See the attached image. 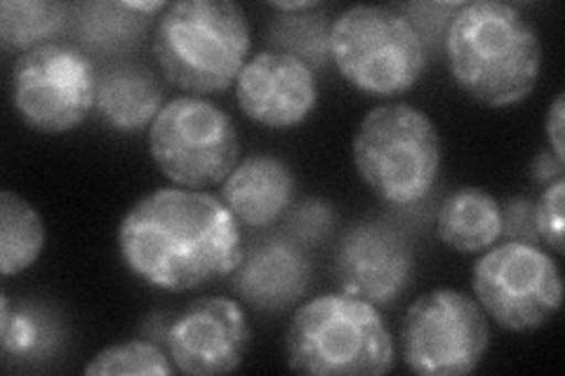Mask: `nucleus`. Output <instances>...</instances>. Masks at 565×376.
Wrapping results in <instances>:
<instances>
[{
  "label": "nucleus",
  "instance_id": "412c9836",
  "mask_svg": "<svg viewBox=\"0 0 565 376\" xmlns=\"http://www.w3.org/2000/svg\"><path fill=\"white\" fill-rule=\"evenodd\" d=\"M71 6L50 0H6L0 6V41L22 52L55 43L52 39L71 22Z\"/></svg>",
  "mask_w": 565,
  "mask_h": 376
},
{
  "label": "nucleus",
  "instance_id": "4468645a",
  "mask_svg": "<svg viewBox=\"0 0 565 376\" xmlns=\"http://www.w3.org/2000/svg\"><path fill=\"white\" fill-rule=\"evenodd\" d=\"M232 282L236 294L253 309L264 313L286 311L307 294L311 261L292 240H257L243 249Z\"/></svg>",
  "mask_w": 565,
  "mask_h": 376
},
{
  "label": "nucleus",
  "instance_id": "6e6552de",
  "mask_svg": "<svg viewBox=\"0 0 565 376\" xmlns=\"http://www.w3.org/2000/svg\"><path fill=\"white\" fill-rule=\"evenodd\" d=\"M473 299L483 313L509 332H533L550 322L563 303L558 264L530 243L504 240L476 261Z\"/></svg>",
  "mask_w": 565,
  "mask_h": 376
},
{
  "label": "nucleus",
  "instance_id": "dca6fc26",
  "mask_svg": "<svg viewBox=\"0 0 565 376\" xmlns=\"http://www.w3.org/2000/svg\"><path fill=\"white\" fill-rule=\"evenodd\" d=\"M163 106V85L147 66L114 62L97 74L95 111L106 128L118 132L151 128Z\"/></svg>",
  "mask_w": 565,
  "mask_h": 376
},
{
  "label": "nucleus",
  "instance_id": "b1692460",
  "mask_svg": "<svg viewBox=\"0 0 565 376\" xmlns=\"http://www.w3.org/2000/svg\"><path fill=\"white\" fill-rule=\"evenodd\" d=\"M563 205H565V179L558 176L552 184H546L540 201L535 203V228L540 243L556 255L565 253L563 245Z\"/></svg>",
  "mask_w": 565,
  "mask_h": 376
},
{
  "label": "nucleus",
  "instance_id": "f8f14e48",
  "mask_svg": "<svg viewBox=\"0 0 565 376\" xmlns=\"http://www.w3.org/2000/svg\"><path fill=\"white\" fill-rule=\"evenodd\" d=\"M334 276L347 294L373 307L394 303L413 276L411 245L392 226L365 222L351 226L334 253Z\"/></svg>",
  "mask_w": 565,
  "mask_h": 376
},
{
  "label": "nucleus",
  "instance_id": "1a4fd4ad",
  "mask_svg": "<svg viewBox=\"0 0 565 376\" xmlns=\"http://www.w3.org/2000/svg\"><path fill=\"white\" fill-rule=\"evenodd\" d=\"M490 348L488 315L473 297L438 288L411 303L401 325L403 363L419 376H465Z\"/></svg>",
  "mask_w": 565,
  "mask_h": 376
},
{
  "label": "nucleus",
  "instance_id": "5701e85b",
  "mask_svg": "<svg viewBox=\"0 0 565 376\" xmlns=\"http://www.w3.org/2000/svg\"><path fill=\"white\" fill-rule=\"evenodd\" d=\"M174 363L170 355L147 339H135V342L114 344L99 351L90 363L85 365L87 376H168L174 374Z\"/></svg>",
  "mask_w": 565,
  "mask_h": 376
},
{
  "label": "nucleus",
  "instance_id": "9d476101",
  "mask_svg": "<svg viewBox=\"0 0 565 376\" xmlns=\"http://www.w3.org/2000/svg\"><path fill=\"white\" fill-rule=\"evenodd\" d=\"M14 111L41 135H66L93 114L97 68L74 43H45L22 52L12 66Z\"/></svg>",
  "mask_w": 565,
  "mask_h": 376
},
{
  "label": "nucleus",
  "instance_id": "4be33fe9",
  "mask_svg": "<svg viewBox=\"0 0 565 376\" xmlns=\"http://www.w3.org/2000/svg\"><path fill=\"white\" fill-rule=\"evenodd\" d=\"M330 29L332 24L323 12H282L271 26V43L274 50L318 68L330 60Z\"/></svg>",
  "mask_w": 565,
  "mask_h": 376
},
{
  "label": "nucleus",
  "instance_id": "ddd939ff",
  "mask_svg": "<svg viewBox=\"0 0 565 376\" xmlns=\"http://www.w3.org/2000/svg\"><path fill=\"white\" fill-rule=\"evenodd\" d=\"M241 111L271 130L302 125L318 104L313 68L288 52L267 50L247 60L236 80Z\"/></svg>",
  "mask_w": 565,
  "mask_h": 376
},
{
  "label": "nucleus",
  "instance_id": "c756f323",
  "mask_svg": "<svg viewBox=\"0 0 565 376\" xmlns=\"http://www.w3.org/2000/svg\"><path fill=\"white\" fill-rule=\"evenodd\" d=\"M271 8L278 12H309L321 8V3H316V0H295V3H271Z\"/></svg>",
  "mask_w": 565,
  "mask_h": 376
},
{
  "label": "nucleus",
  "instance_id": "a878e982",
  "mask_svg": "<svg viewBox=\"0 0 565 376\" xmlns=\"http://www.w3.org/2000/svg\"><path fill=\"white\" fill-rule=\"evenodd\" d=\"M332 207L323 201H305L299 203L292 212L288 226L292 230V236L297 243H313L318 238H323L326 233L332 228Z\"/></svg>",
  "mask_w": 565,
  "mask_h": 376
},
{
  "label": "nucleus",
  "instance_id": "cd10ccee",
  "mask_svg": "<svg viewBox=\"0 0 565 376\" xmlns=\"http://www.w3.org/2000/svg\"><path fill=\"white\" fill-rule=\"evenodd\" d=\"M546 139H550L552 151L565 163V95L558 93L550 116H546Z\"/></svg>",
  "mask_w": 565,
  "mask_h": 376
},
{
  "label": "nucleus",
  "instance_id": "2eb2a0df",
  "mask_svg": "<svg viewBox=\"0 0 565 376\" xmlns=\"http://www.w3.org/2000/svg\"><path fill=\"white\" fill-rule=\"evenodd\" d=\"M220 201L241 228L264 230L286 217L295 198V174L276 155H250L220 184Z\"/></svg>",
  "mask_w": 565,
  "mask_h": 376
},
{
  "label": "nucleus",
  "instance_id": "c85d7f7f",
  "mask_svg": "<svg viewBox=\"0 0 565 376\" xmlns=\"http://www.w3.org/2000/svg\"><path fill=\"white\" fill-rule=\"evenodd\" d=\"M535 176H537V182L544 186L552 184L554 179L563 176V160H558L556 155H550V153H542L535 163Z\"/></svg>",
  "mask_w": 565,
  "mask_h": 376
},
{
  "label": "nucleus",
  "instance_id": "a211bd4d",
  "mask_svg": "<svg viewBox=\"0 0 565 376\" xmlns=\"http://www.w3.org/2000/svg\"><path fill=\"white\" fill-rule=\"evenodd\" d=\"M436 228L455 253H486L502 238V205L483 189H457L440 205Z\"/></svg>",
  "mask_w": 565,
  "mask_h": 376
},
{
  "label": "nucleus",
  "instance_id": "0eeeda50",
  "mask_svg": "<svg viewBox=\"0 0 565 376\" xmlns=\"http://www.w3.org/2000/svg\"><path fill=\"white\" fill-rule=\"evenodd\" d=\"M149 151L174 186H217L238 165V130L224 109L203 97H174L149 128Z\"/></svg>",
  "mask_w": 565,
  "mask_h": 376
},
{
  "label": "nucleus",
  "instance_id": "20e7f679",
  "mask_svg": "<svg viewBox=\"0 0 565 376\" xmlns=\"http://www.w3.org/2000/svg\"><path fill=\"white\" fill-rule=\"evenodd\" d=\"M286 355L299 374L380 376L394 367V336L373 303L332 292L295 311Z\"/></svg>",
  "mask_w": 565,
  "mask_h": 376
},
{
  "label": "nucleus",
  "instance_id": "bb28decb",
  "mask_svg": "<svg viewBox=\"0 0 565 376\" xmlns=\"http://www.w3.org/2000/svg\"><path fill=\"white\" fill-rule=\"evenodd\" d=\"M502 238L537 245L540 236L535 228V203L527 198H514L502 207Z\"/></svg>",
  "mask_w": 565,
  "mask_h": 376
},
{
  "label": "nucleus",
  "instance_id": "423d86ee",
  "mask_svg": "<svg viewBox=\"0 0 565 376\" xmlns=\"http://www.w3.org/2000/svg\"><path fill=\"white\" fill-rule=\"evenodd\" d=\"M330 60L349 85L370 97L388 99L419 83L429 50L398 10L356 6L332 22Z\"/></svg>",
  "mask_w": 565,
  "mask_h": 376
},
{
  "label": "nucleus",
  "instance_id": "39448f33",
  "mask_svg": "<svg viewBox=\"0 0 565 376\" xmlns=\"http://www.w3.org/2000/svg\"><path fill=\"white\" fill-rule=\"evenodd\" d=\"M444 149L434 120L411 104L367 111L353 137V165L365 186L388 205L408 207L431 193Z\"/></svg>",
  "mask_w": 565,
  "mask_h": 376
},
{
  "label": "nucleus",
  "instance_id": "393cba45",
  "mask_svg": "<svg viewBox=\"0 0 565 376\" xmlns=\"http://www.w3.org/2000/svg\"><path fill=\"white\" fill-rule=\"evenodd\" d=\"M462 6L465 3H413L401 8L398 12L405 14V20L417 29L424 45L431 52V47L444 50L448 26Z\"/></svg>",
  "mask_w": 565,
  "mask_h": 376
},
{
  "label": "nucleus",
  "instance_id": "7ed1b4c3",
  "mask_svg": "<svg viewBox=\"0 0 565 376\" xmlns=\"http://www.w3.org/2000/svg\"><path fill=\"white\" fill-rule=\"evenodd\" d=\"M250 55V22L232 0H182L158 20L153 57L163 76L191 95L236 85Z\"/></svg>",
  "mask_w": 565,
  "mask_h": 376
},
{
  "label": "nucleus",
  "instance_id": "aec40b11",
  "mask_svg": "<svg viewBox=\"0 0 565 376\" xmlns=\"http://www.w3.org/2000/svg\"><path fill=\"white\" fill-rule=\"evenodd\" d=\"M45 247V226L22 195L0 193V273L12 278L31 268Z\"/></svg>",
  "mask_w": 565,
  "mask_h": 376
},
{
  "label": "nucleus",
  "instance_id": "f3484780",
  "mask_svg": "<svg viewBox=\"0 0 565 376\" xmlns=\"http://www.w3.org/2000/svg\"><path fill=\"white\" fill-rule=\"evenodd\" d=\"M64 325L55 311L35 301H17L0 294V344L6 363L35 367L52 361L64 344Z\"/></svg>",
  "mask_w": 565,
  "mask_h": 376
},
{
  "label": "nucleus",
  "instance_id": "6ab92c4d",
  "mask_svg": "<svg viewBox=\"0 0 565 376\" xmlns=\"http://www.w3.org/2000/svg\"><path fill=\"white\" fill-rule=\"evenodd\" d=\"M149 20L153 17L130 10L128 3H87L71 12L78 47L87 55H118L130 50L149 31Z\"/></svg>",
  "mask_w": 565,
  "mask_h": 376
},
{
  "label": "nucleus",
  "instance_id": "f03ea898",
  "mask_svg": "<svg viewBox=\"0 0 565 376\" xmlns=\"http://www.w3.org/2000/svg\"><path fill=\"white\" fill-rule=\"evenodd\" d=\"M450 76L473 101L507 109L533 95L542 68L535 24L509 3L473 0L452 17L444 41Z\"/></svg>",
  "mask_w": 565,
  "mask_h": 376
},
{
  "label": "nucleus",
  "instance_id": "9b49d317",
  "mask_svg": "<svg viewBox=\"0 0 565 376\" xmlns=\"http://www.w3.org/2000/svg\"><path fill=\"white\" fill-rule=\"evenodd\" d=\"M163 339L177 372L215 376L236 372L243 365L250 346V325L236 301L205 297L177 313Z\"/></svg>",
  "mask_w": 565,
  "mask_h": 376
},
{
  "label": "nucleus",
  "instance_id": "f257e3e1",
  "mask_svg": "<svg viewBox=\"0 0 565 376\" xmlns=\"http://www.w3.org/2000/svg\"><path fill=\"white\" fill-rule=\"evenodd\" d=\"M243 249L241 226L220 195L182 186L147 193L118 226L128 271L174 294L232 278Z\"/></svg>",
  "mask_w": 565,
  "mask_h": 376
}]
</instances>
